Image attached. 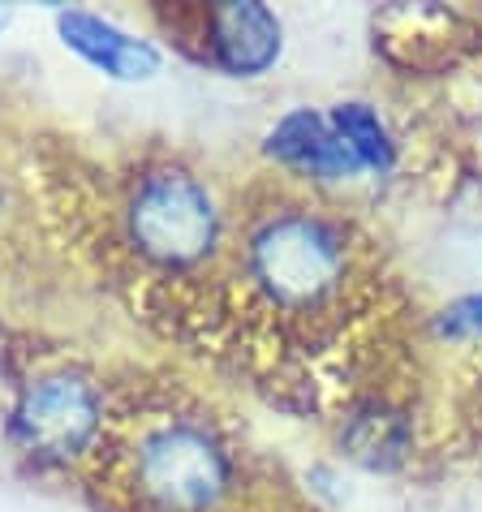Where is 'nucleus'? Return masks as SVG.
<instances>
[{"label":"nucleus","instance_id":"obj_2","mask_svg":"<svg viewBox=\"0 0 482 512\" xmlns=\"http://www.w3.org/2000/svg\"><path fill=\"white\" fill-rule=\"evenodd\" d=\"M241 267L267 306L306 315V310L328 306L345 289L349 246L340 224L306 207H280L250 224Z\"/></svg>","mask_w":482,"mask_h":512},{"label":"nucleus","instance_id":"obj_8","mask_svg":"<svg viewBox=\"0 0 482 512\" xmlns=\"http://www.w3.org/2000/svg\"><path fill=\"white\" fill-rule=\"evenodd\" d=\"M328 121L336 125L340 142L353 151V160L362 164V173H388L396 160V138L388 130V121L379 117L371 104L362 99H345L328 112Z\"/></svg>","mask_w":482,"mask_h":512},{"label":"nucleus","instance_id":"obj_6","mask_svg":"<svg viewBox=\"0 0 482 512\" xmlns=\"http://www.w3.org/2000/svg\"><path fill=\"white\" fill-rule=\"evenodd\" d=\"M207 56L229 78H259L285 52V22L259 0L207 9Z\"/></svg>","mask_w":482,"mask_h":512},{"label":"nucleus","instance_id":"obj_4","mask_svg":"<svg viewBox=\"0 0 482 512\" xmlns=\"http://www.w3.org/2000/svg\"><path fill=\"white\" fill-rule=\"evenodd\" d=\"M108 431V396L82 366H44L18 383L5 414V439L22 461L65 469L99 452Z\"/></svg>","mask_w":482,"mask_h":512},{"label":"nucleus","instance_id":"obj_7","mask_svg":"<svg viewBox=\"0 0 482 512\" xmlns=\"http://www.w3.org/2000/svg\"><path fill=\"white\" fill-rule=\"evenodd\" d=\"M267 160H276L289 173L315 177V181H353L362 177V164L353 160V151L340 142L336 125L328 121V112L315 108H293L285 112L263 138Z\"/></svg>","mask_w":482,"mask_h":512},{"label":"nucleus","instance_id":"obj_1","mask_svg":"<svg viewBox=\"0 0 482 512\" xmlns=\"http://www.w3.org/2000/svg\"><path fill=\"white\" fill-rule=\"evenodd\" d=\"M121 474L143 512H220L237 491V457L198 414H155L130 431Z\"/></svg>","mask_w":482,"mask_h":512},{"label":"nucleus","instance_id":"obj_10","mask_svg":"<svg viewBox=\"0 0 482 512\" xmlns=\"http://www.w3.org/2000/svg\"><path fill=\"white\" fill-rule=\"evenodd\" d=\"M9 22H13V9H9V5H0V31H5Z\"/></svg>","mask_w":482,"mask_h":512},{"label":"nucleus","instance_id":"obj_5","mask_svg":"<svg viewBox=\"0 0 482 512\" xmlns=\"http://www.w3.org/2000/svg\"><path fill=\"white\" fill-rule=\"evenodd\" d=\"M56 35H61V44L74 52L78 61H87L95 74L125 82V87L151 82L164 69V52L155 48L151 39L125 31L121 22L104 18V13L56 9Z\"/></svg>","mask_w":482,"mask_h":512},{"label":"nucleus","instance_id":"obj_3","mask_svg":"<svg viewBox=\"0 0 482 512\" xmlns=\"http://www.w3.org/2000/svg\"><path fill=\"white\" fill-rule=\"evenodd\" d=\"M125 241L160 272H190L220 250L224 211L216 190L181 164H155L125 194Z\"/></svg>","mask_w":482,"mask_h":512},{"label":"nucleus","instance_id":"obj_9","mask_svg":"<svg viewBox=\"0 0 482 512\" xmlns=\"http://www.w3.org/2000/svg\"><path fill=\"white\" fill-rule=\"evenodd\" d=\"M439 327H444L448 336H482V293L452 302L444 310V319H439Z\"/></svg>","mask_w":482,"mask_h":512}]
</instances>
